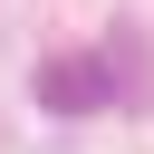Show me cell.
Listing matches in <instances>:
<instances>
[{"label":"cell","mask_w":154,"mask_h":154,"mask_svg":"<svg viewBox=\"0 0 154 154\" xmlns=\"http://www.w3.org/2000/svg\"><path fill=\"white\" fill-rule=\"evenodd\" d=\"M96 87H106V77H96V67H48V77H38V96H48V106H58V116H77V106H106V96H96Z\"/></svg>","instance_id":"cell-1"}]
</instances>
